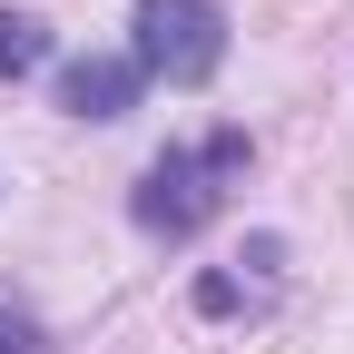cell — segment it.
Masks as SVG:
<instances>
[{"label": "cell", "mask_w": 354, "mask_h": 354, "mask_svg": "<svg viewBox=\"0 0 354 354\" xmlns=\"http://www.w3.org/2000/svg\"><path fill=\"white\" fill-rule=\"evenodd\" d=\"M246 167V138L236 128H216L207 148H167V158H148V177H138V227L148 236H167V246H187L207 216H216V177H236Z\"/></svg>", "instance_id": "6da1fadb"}, {"label": "cell", "mask_w": 354, "mask_h": 354, "mask_svg": "<svg viewBox=\"0 0 354 354\" xmlns=\"http://www.w3.org/2000/svg\"><path fill=\"white\" fill-rule=\"evenodd\" d=\"M138 79H167V88H207L216 59H227V10L216 0H138Z\"/></svg>", "instance_id": "7a4b0ae2"}, {"label": "cell", "mask_w": 354, "mask_h": 354, "mask_svg": "<svg viewBox=\"0 0 354 354\" xmlns=\"http://www.w3.org/2000/svg\"><path fill=\"white\" fill-rule=\"evenodd\" d=\"M138 59H69L59 69V109L69 118H128V109H138Z\"/></svg>", "instance_id": "3957f363"}, {"label": "cell", "mask_w": 354, "mask_h": 354, "mask_svg": "<svg viewBox=\"0 0 354 354\" xmlns=\"http://www.w3.org/2000/svg\"><path fill=\"white\" fill-rule=\"evenodd\" d=\"M39 59H50V30H39L30 10H0V79H30Z\"/></svg>", "instance_id": "277c9868"}, {"label": "cell", "mask_w": 354, "mask_h": 354, "mask_svg": "<svg viewBox=\"0 0 354 354\" xmlns=\"http://www.w3.org/2000/svg\"><path fill=\"white\" fill-rule=\"evenodd\" d=\"M0 354H50V325L20 315V305H0Z\"/></svg>", "instance_id": "5b68a950"}]
</instances>
